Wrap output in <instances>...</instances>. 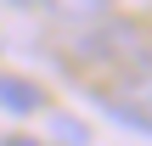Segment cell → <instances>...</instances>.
I'll return each instance as SVG.
<instances>
[{"label":"cell","mask_w":152,"mask_h":146,"mask_svg":"<svg viewBox=\"0 0 152 146\" xmlns=\"http://www.w3.org/2000/svg\"><path fill=\"white\" fill-rule=\"evenodd\" d=\"M68 56L90 73H130V68H147L152 62V28L130 23V17H96V23H79L73 39H68Z\"/></svg>","instance_id":"6da1fadb"},{"label":"cell","mask_w":152,"mask_h":146,"mask_svg":"<svg viewBox=\"0 0 152 146\" xmlns=\"http://www.w3.org/2000/svg\"><path fill=\"white\" fill-rule=\"evenodd\" d=\"M90 101L130 135H147L152 141V62L147 68H130L118 73L113 84H90Z\"/></svg>","instance_id":"7a4b0ae2"},{"label":"cell","mask_w":152,"mask_h":146,"mask_svg":"<svg viewBox=\"0 0 152 146\" xmlns=\"http://www.w3.org/2000/svg\"><path fill=\"white\" fill-rule=\"evenodd\" d=\"M0 107L6 113H39L45 107V90L28 84V79H17V73H0Z\"/></svg>","instance_id":"3957f363"},{"label":"cell","mask_w":152,"mask_h":146,"mask_svg":"<svg viewBox=\"0 0 152 146\" xmlns=\"http://www.w3.org/2000/svg\"><path fill=\"white\" fill-rule=\"evenodd\" d=\"M45 6H56V11L73 17V23H96V17L113 11V0H45Z\"/></svg>","instance_id":"277c9868"},{"label":"cell","mask_w":152,"mask_h":146,"mask_svg":"<svg viewBox=\"0 0 152 146\" xmlns=\"http://www.w3.org/2000/svg\"><path fill=\"white\" fill-rule=\"evenodd\" d=\"M51 129H56V141H62V146H90V129H85L79 118H62V113H56Z\"/></svg>","instance_id":"5b68a950"},{"label":"cell","mask_w":152,"mask_h":146,"mask_svg":"<svg viewBox=\"0 0 152 146\" xmlns=\"http://www.w3.org/2000/svg\"><path fill=\"white\" fill-rule=\"evenodd\" d=\"M0 146H45V141H34V135H11V141H0Z\"/></svg>","instance_id":"8992f818"},{"label":"cell","mask_w":152,"mask_h":146,"mask_svg":"<svg viewBox=\"0 0 152 146\" xmlns=\"http://www.w3.org/2000/svg\"><path fill=\"white\" fill-rule=\"evenodd\" d=\"M6 6H17V11H34V6H45V0H6Z\"/></svg>","instance_id":"52a82bcc"}]
</instances>
